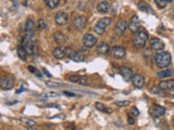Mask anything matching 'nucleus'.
Returning a JSON list of instances; mask_svg holds the SVG:
<instances>
[{"label": "nucleus", "instance_id": "f257e3e1", "mask_svg": "<svg viewBox=\"0 0 174 130\" xmlns=\"http://www.w3.org/2000/svg\"><path fill=\"white\" fill-rule=\"evenodd\" d=\"M157 66L160 69H165L171 63V54L167 51H161V52L157 53L156 57H154Z\"/></svg>", "mask_w": 174, "mask_h": 130}, {"label": "nucleus", "instance_id": "f03ea898", "mask_svg": "<svg viewBox=\"0 0 174 130\" xmlns=\"http://www.w3.org/2000/svg\"><path fill=\"white\" fill-rule=\"evenodd\" d=\"M148 39V34L144 31H139L138 33L135 34L134 38H133V44H134L135 48L141 49L144 48Z\"/></svg>", "mask_w": 174, "mask_h": 130}, {"label": "nucleus", "instance_id": "7ed1b4c3", "mask_svg": "<svg viewBox=\"0 0 174 130\" xmlns=\"http://www.w3.org/2000/svg\"><path fill=\"white\" fill-rule=\"evenodd\" d=\"M111 23V19L110 18H102L100 20H98V22L96 23L94 27V31L97 35H102L105 33L106 28L108 27V25Z\"/></svg>", "mask_w": 174, "mask_h": 130}, {"label": "nucleus", "instance_id": "20e7f679", "mask_svg": "<svg viewBox=\"0 0 174 130\" xmlns=\"http://www.w3.org/2000/svg\"><path fill=\"white\" fill-rule=\"evenodd\" d=\"M23 48L27 52V54H33L34 50H35V44H34V37H25L22 40Z\"/></svg>", "mask_w": 174, "mask_h": 130}, {"label": "nucleus", "instance_id": "39448f33", "mask_svg": "<svg viewBox=\"0 0 174 130\" xmlns=\"http://www.w3.org/2000/svg\"><path fill=\"white\" fill-rule=\"evenodd\" d=\"M14 86V78L12 76H5L0 79V88L5 89V90H9L12 89Z\"/></svg>", "mask_w": 174, "mask_h": 130}, {"label": "nucleus", "instance_id": "423d86ee", "mask_svg": "<svg viewBox=\"0 0 174 130\" xmlns=\"http://www.w3.org/2000/svg\"><path fill=\"white\" fill-rule=\"evenodd\" d=\"M139 27H141V21H139L138 16L134 15L128 22V28L132 33L136 34L139 31Z\"/></svg>", "mask_w": 174, "mask_h": 130}, {"label": "nucleus", "instance_id": "0eeeda50", "mask_svg": "<svg viewBox=\"0 0 174 130\" xmlns=\"http://www.w3.org/2000/svg\"><path fill=\"white\" fill-rule=\"evenodd\" d=\"M54 22L59 26H64L69 22V15L65 12H58L54 16Z\"/></svg>", "mask_w": 174, "mask_h": 130}, {"label": "nucleus", "instance_id": "6e6552de", "mask_svg": "<svg viewBox=\"0 0 174 130\" xmlns=\"http://www.w3.org/2000/svg\"><path fill=\"white\" fill-rule=\"evenodd\" d=\"M96 42H97L96 37L94 35H92V34H86L83 37V44L86 48H92V47H94L96 44Z\"/></svg>", "mask_w": 174, "mask_h": 130}, {"label": "nucleus", "instance_id": "1a4fd4ad", "mask_svg": "<svg viewBox=\"0 0 174 130\" xmlns=\"http://www.w3.org/2000/svg\"><path fill=\"white\" fill-rule=\"evenodd\" d=\"M150 48L152 49V50L154 51H162L163 49H164V44H163V41L161 39H159V38H152V39H150Z\"/></svg>", "mask_w": 174, "mask_h": 130}, {"label": "nucleus", "instance_id": "9d476101", "mask_svg": "<svg viewBox=\"0 0 174 130\" xmlns=\"http://www.w3.org/2000/svg\"><path fill=\"white\" fill-rule=\"evenodd\" d=\"M73 25L77 31H82V29L86 26V18L83 15L76 16L73 20Z\"/></svg>", "mask_w": 174, "mask_h": 130}, {"label": "nucleus", "instance_id": "9b49d317", "mask_svg": "<svg viewBox=\"0 0 174 130\" xmlns=\"http://www.w3.org/2000/svg\"><path fill=\"white\" fill-rule=\"evenodd\" d=\"M111 54L114 59H123V57H125V54H126V51H125V49L123 48V47L116 46L112 48Z\"/></svg>", "mask_w": 174, "mask_h": 130}, {"label": "nucleus", "instance_id": "f8f14e48", "mask_svg": "<svg viewBox=\"0 0 174 130\" xmlns=\"http://www.w3.org/2000/svg\"><path fill=\"white\" fill-rule=\"evenodd\" d=\"M126 22L123 20H120L118 23H116L115 27H114V33H115L116 36H122L123 34L125 33V31H126Z\"/></svg>", "mask_w": 174, "mask_h": 130}, {"label": "nucleus", "instance_id": "ddd939ff", "mask_svg": "<svg viewBox=\"0 0 174 130\" xmlns=\"http://www.w3.org/2000/svg\"><path fill=\"white\" fill-rule=\"evenodd\" d=\"M164 114H165V108L161 105H158V104H156V105H154L150 108V115L154 117H160Z\"/></svg>", "mask_w": 174, "mask_h": 130}, {"label": "nucleus", "instance_id": "4468645a", "mask_svg": "<svg viewBox=\"0 0 174 130\" xmlns=\"http://www.w3.org/2000/svg\"><path fill=\"white\" fill-rule=\"evenodd\" d=\"M34 31H35V23L31 19H28L25 23V34L27 37H34Z\"/></svg>", "mask_w": 174, "mask_h": 130}, {"label": "nucleus", "instance_id": "2eb2a0df", "mask_svg": "<svg viewBox=\"0 0 174 130\" xmlns=\"http://www.w3.org/2000/svg\"><path fill=\"white\" fill-rule=\"evenodd\" d=\"M132 82L136 88H143L145 85V78L141 74H134L132 77Z\"/></svg>", "mask_w": 174, "mask_h": 130}, {"label": "nucleus", "instance_id": "dca6fc26", "mask_svg": "<svg viewBox=\"0 0 174 130\" xmlns=\"http://www.w3.org/2000/svg\"><path fill=\"white\" fill-rule=\"evenodd\" d=\"M120 73H121V76H122L123 79H124L125 82H129V80L132 79L133 75H134V74H133V72H132V69H128V67H125V66L121 67Z\"/></svg>", "mask_w": 174, "mask_h": 130}, {"label": "nucleus", "instance_id": "f3484780", "mask_svg": "<svg viewBox=\"0 0 174 130\" xmlns=\"http://www.w3.org/2000/svg\"><path fill=\"white\" fill-rule=\"evenodd\" d=\"M54 41L59 44H63L67 40V37L63 33H61V31H56L54 35Z\"/></svg>", "mask_w": 174, "mask_h": 130}, {"label": "nucleus", "instance_id": "a211bd4d", "mask_svg": "<svg viewBox=\"0 0 174 130\" xmlns=\"http://www.w3.org/2000/svg\"><path fill=\"white\" fill-rule=\"evenodd\" d=\"M65 53H67V49L64 47H58L54 50L52 54L56 59H62V57H65Z\"/></svg>", "mask_w": 174, "mask_h": 130}, {"label": "nucleus", "instance_id": "6ab92c4d", "mask_svg": "<svg viewBox=\"0 0 174 130\" xmlns=\"http://www.w3.org/2000/svg\"><path fill=\"white\" fill-rule=\"evenodd\" d=\"M159 87H160L162 90H171L174 87V80L170 79V80H163L159 84Z\"/></svg>", "mask_w": 174, "mask_h": 130}, {"label": "nucleus", "instance_id": "aec40b11", "mask_svg": "<svg viewBox=\"0 0 174 130\" xmlns=\"http://www.w3.org/2000/svg\"><path fill=\"white\" fill-rule=\"evenodd\" d=\"M110 8V3L108 1H101L97 5V11L99 13H106V12L109 10Z\"/></svg>", "mask_w": 174, "mask_h": 130}, {"label": "nucleus", "instance_id": "412c9836", "mask_svg": "<svg viewBox=\"0 0 174 130\" xmlns=\"http://www.w3.org/2000/svg\"><path fill=\"white\" fill-rule=\"evenodd\" d=\"M110 51V47L108 44H105V42H102V44H100L98 46V48H97V52L99 53V54H107L108 52Z\"/></svg>", "mask_w": 174, "mask_h": 130}, {"label": "nucleus", "instance_id": "4be33fe9", "mask_svg": "<svg viewBox=\"0 0 174 130\" xmlns=\"http://www.w3.org/2000/svg\"><path fill=\"white\" fill-rule=\"evenodd\" d=\"M70 59H71L72 61H75V62H82L83 60H84V57H83V54L80 52L75 51V52H71V54H70Z\"/></svg>", "mask_w": 174, "mask_h": 130}, {"label": "nucleus", "instance_id": "5701e85b", "mask_svg": "<svg viewBox=\"0 0 174 130\" xmlns=\"http://www.w3.org/2000/svg\"><path fill=\"white\" fill-rule=\"evenodd\" d=\"M172 75H173V71H171V69H164V71L157 73V77L158 78H167L171 77Z\"/></svg>", "mask_w": 174, "mask_h": 130}, {"label": "nucleus", "instance_id": "b1692460", "mask_svg": "<svg viewBox=\"0 0 174 130\" xmlns=\"http://www.w3.org/2000/svg\"><path fill=\"white\" fill-rule=\"evenodd\" d=\"M16 52H18V57H20L21 60H26V57H27V52L25 51V49L23 48L22 46H20V47H18L16 48Z\"/></svg>", "mask_w": 174, "mask_h": 130}, {"label": "nucleus", "instance_id": "393cba45", "mask_svg": "<svg viewBox=\"0 0 174 130\" xmlns=\"http://www.w3.org/2000/svg\"><path fill=\"white\" fill-rule=\"evenodd\" d=\"M95 107H96L98 111H100V112L108 113V114H110V113H112V110H110L109 107H106V106L103 105L102 103H100V102H97V103L95 104Z\"/></svg>", "mask_w": 174, "mask_h": 130}, {"label": "nucleus", "instance_id": "a878e982", "mask_svg": "<svg viewBox=\"0 0 174 130\" xmlns=\"http://www.w3.org/2000/svg\"><path fill=\"white\" fill-rule=\"evenodd\" d=\"M45 3L50 8V9H54V8L58 7L59 1H58V0H46Z\"/></svg>", "mask_w": 174, "mask_h": 130}, {"label": "nucleus", "instance_id": "bb28decb", "mask_svg": "<svg viewBox=\"0 0 174 130\" xmlns=\"http://www.w3.org/2000/svg\"><path fill=\"white\" fill-rule=\"evenodd\" d=\"M37 27H38V29H40V31H42V29H45V28H47V22H46L45 20H42V19H40V20L37 22Z\"/></svg>", "mask_w": 174, "mask_h": 130}, {"label": "nucleus", "instance_id": "cd10ccee", "mask_svg": "<svg viewBox=\"0 0 174 130\" xmlns=\"http://www.w3.org/2000/svg\"><path fill=\"white\" fill-rule=\"evenodd\" d=\"M20 120L22 121L23 124H25V125H26V127H28V126H36L35 121H34V120H32V119L24 118V117H22V118H21Z\"/></svg>", "mask_w": 174, "mask_h": 130}, {"label": "nucleus", "instance_id": "c85d7f7f", "mask_svg": "<svg viewBox=\"0 0 174 130\" xmlns=\"http://www.w3.org/2000/svg\"><path fill=\"white\" fill-rule=\"evenodd\" d=\"M151 93H154V94H158V95H161L163 94V90L160 88V87H154V88H151Z\"/></svg>", "mask_w": 174, "mask_h": 130}, {"label": "nucleus", "instance_id": "c756f323", "mask_svg": "<svg viewBox=\"0 0 174 130\" xmlns=\"http://www.w3.org/2000/svg\"><path fill=\"white\" fill-rule=\"evenodd\" d=\"M167 2H172V1H164V0H156V1H154V3H156V5H158L160 8L167 7Z\"/></svg>", "mask_w": 174, "mask_h": 130}, {"label": "nucleus", "instance_id": "7c9ffc66", "mask_svg": "<svg viewBox=\"0 0 174 130\" xmlns=\"http://www.w3.org/2000/svg\"><path fill=\"white\" fill-rule=\"evenodd\" d=\"M129 114H131V116H132V117H136V116H138V115H139V111L137 110V107L133 106V107H131Z\"/></svg>", "mask_w": 174, "mask_h": 130}, {"label": "nucleus", "instance_id": "2f4dec72", "mask_svg": "<svg viewBox=\"0 0 174 130\" xmlns=\"http://www.w3.org/2000/svg\"><path fill=\"white\" fill-rule=\"evenodd\" d=\"M114 104H115L116 106H120V107H124V106L129 105V102L128 101H116V102H114Z\"/></svg>", "mask_w": 174, "mask_h": 130}, {"label": "nucleus", "instance_id": "473e14b6", "mask_svg": "<svg viewBox=\"0 0 174 130\" xmlns=\"http://www.w3.org/2000/svg\"><path fill=\"white\" fill-rule=\"evenodd\" d=\"M138 8L141 10H143V11H146V12H148V10H150V8L148 7V5H146V3H144V2L138 3ZM150 11H151V10H150Z\"/></svg>", "mask_w": 174, "mask_h": 130}, {"label": "nucleus", "instance_id": "72a5a7b5", "mask_svg": "<svg viewBox=\"0 0 174 130\" xmlns=\"http://www.w3.org/2000/svg\"><path fill=\"white\" fill-rule=\"evenodd\" d=\"M57 93L54 92H47V93H42V94H40V97L41 98H50V97H57Z\"/></svg>", "mask_w": 174, "mask_h": 130}, {"label": "nucleus", "instance_id": "f704fd0d", "mask_svg": "<svg viewBox=\"0 0 174 130\" xmlns=\"http://www.w3.org/2000/svg\"><path fill=\"white\" fill-rule=\"evenodd\" d=\"M80 78V77L78 75H72V76H70V82H78Z\"/></svg>", "mask_w": 174, "mask_h": 130}, {"label": "nucleus", "instance_id": "c9c22d12", "mask_svg": "<svg viewBox=\"0 0 174 130\" xmlns=\"http://www.w3.org/2000/svg\"><path fill=\"white\" fill-rule=\"evenodd\" d=\"M28 71H29V72H32V73H34V74H35V75H37L38 77H40V76H41V75H40L39 72H38V69H34L33 66H29V67H28Z\"/></svg>", "mask_w": 174, "mask_h": 130}, {"label": "nucleus", "instance_id": "e433bc0d", "mask_svg": "<svg viewBox=\"0 0 174 130\" xmlns=\"http://www.w3.org/2000/svg\"><path fill=\"white\" fill-rule=\"evenodd\" d=\"M78 82H80V85H84V86H86V85H87V77H86V76H83V77H80V80H78Z\"/></svg>", "mask_w": 174, "mask_h": 130}, {"label": "nucleus", "instance_id": "4c0bfd02", "mask_svg": "<svg viewBox=\"0 0 174 130\" xmlns=\"http://www.w3.org/2000/svg\"><path fill=\"white\" fill-rule=\"evenodd\" d=\"M64 93L65 95H69V97H75V93H73V92H69V91H64Z\"/></svg>", "mask_w": 174, "mask_h": 130}, {"label": "nucleus", "instance_id": "58836bf2", "mask_svg": "<svg viewBox=\"0 0 174 130\" xmlns=\"http://www.w3.org/2000/svg\"><path fill=\"white\" fill-rule=\"evenodd\" d=\"M47 107H57V108H60V106L58 104H48Z\"/></svg>", "mask_w": 174, "mask_h": 130}, {"label": "nucleus", "instance_id": "ea45409f", "mask_svg": "<svg viewBox=\"0 0 174 130\" xmlns=\"http://www.w3.org/2000/svg\"><path fill=\"white\" fill-rule=\"evenodd\" d=\"M128 124H131V125H133V124H135V120L133 117H128Z\"/></svg>", "mask_w": 174, "mask_h": 130}, {"label": "nucleus", "instance_id": "a19ab883", "mask_svg": "<svg viewBox=\"0 0 174 130\" xmlns=\"http://www.w3.org/2000/svg\"><path fill=\"white\" fill-rule=\"evenodd\" d=\"M27 130H36V126H28V127H26Z\"/></svg>", "mask_w": 174, "mask_h": 130}, {"label": "nucleus", "instance_id": "79ce46f5", "mask_svg": "<svg viewBox=\"0 0 174 130\" xmlns=\"http://www.w3.org/2000/svg\"><path fill=\"white\" fill-rule=\"evenodd\" d=\"M44 73H45L46 75L48 76V77H51V74H49V73H48V71H47V69H44Z\"/></svg>", "mask_w": 174, "mask_h": 130}, {"label": "nucleus", "instance_id": "37998d69", "mask_svg": "<svg viewBox=\"0 0 174 130\" xmlns=\"http://www.w3.org/2000/svg\"><path fill=\"white\" fill-rule=\"evenodd\" d=\"M170 91H171V94H172V95H174V87H173V88H172Z\"/></svg>", "mask_w": 174, "mask_h": 130}, {"label": "nucleus", "instance_id": "c03bdc74", "mask_svg": "<svg viewBox=\"0 0 174 130\" xmlns=\"http://www.w3.org/2000/svg\"><path fill=\"white\" fill-rule=\"evenodd\" d=\"M22 91H23V88H21L20 90H18V91H16V93H21V92H22Z\"/></svg>", "mask_w": 174, "mask_h": 130}]
</instances>
